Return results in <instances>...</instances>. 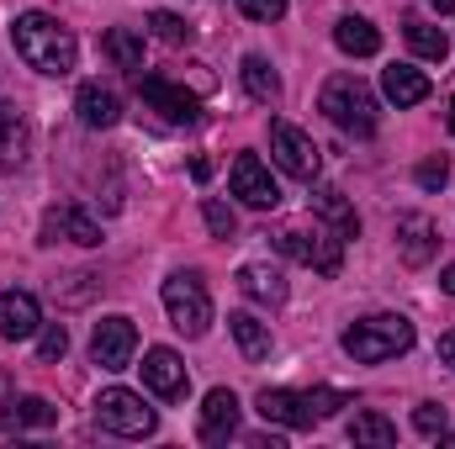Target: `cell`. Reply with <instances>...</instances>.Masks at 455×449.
<instances>
[{
    "label": "cell",
    "mask_w": 455,
    "mask_h": 449,
    "mask_svg": "<svg viewBox=\"0 0 455 449\" xmlns=\"http://www.w3.org/2000/svg\"><path fill=\"white\" fill-rule=\"evenodd\" d=\"M11 37H16V53H21L37 75H69L75 59H80L75 32H69L59 16H48V11H21V16L11 21Z\"/></svg>",
    "instance_id": "obj_1"
},
{
    "label": "cell",
    "mask_w": 455,
    "mask_h": 449,
    "mask_svg": "<svg viewBox=\"0 0 455 449\" xmlns=\"http://www.w3.org/2000/svg\"><path fill=\"white\" fill-rule=\"evenodd\" d=\"M339 343L355 365H381V359H397V354L413 349V323H408L403 312H376V318L344 328Z\"/></svg>",
    "instance_id": "obj_2"
},
{
    "label": "cell",
    "mask_w": 455,
    "mask_h": 449,
    "mask_svg": "<svg viewBox=\"0 0 455 449\" xmlns=\"http://www.w3.org/2000/svg\"><path fill=\"white\" fill-rule=\"evenodd\" d=\"M318 112L329 116L339 132H355V138H371V132H376V122H381V106H376L371 85H365V80H355V75H334V80L323 85Z\"/></svg>",
    "instance_id": "obj_3"
},
{
    "label": "cell",
    "mask_w": 455,
    "mask_h": 449,
    "mask_svg": "<svg viewBox=\"0 0 455 449\" xmlns=\"http://www.w3.org/2000/svg\"><path fill=\"white\" fill-rule=\"evenodd\" d=\"M164 312L170 323L180 328L186 338H202L212 328V296H207V280L196 270H175L164 280Z\"/></svg>",
    "instance_id": "obj_4"
},
{
    "label": "cell",
    "mask_w": 455,
    "mask_h": 449,
    "mask_svg": "<svg viewBox=\"0 0 455 449\" xmlns=\"http://www.w3.org/2000/svg\"><path fill=\"white\" fill-rule=\"evenodd\" d=\"M275 248L297 264H313L318 275H339V259H344V238L329 232V227H281L275 232Z\"/></svg>",
    "instance_id": "obj_5"
},
{
    "label": "cell",
    "mask_w": 455,
    "mask_h": 449,
    "mask_svg": "<svg viewBox=\"0 0 455 449\" xmlns=\"http://www.w3.org/2000/svg\"><path fill=\"white\" fill-rule=\"evenodd\" d=\"M96 423H101L107 434H122V439H143V434L159 429L154 407H148L138 391H127V386H107V391L96 397Z\"/></svg>",
    "instance_id": "obj_6"
},
{
    "label": "cell",
    "mask_w": 455,
    "mask_h": 449,
    "mask_svg": "<svg viewBox=\"0 0 455 449\" xmlns=\"http://www.w3.org/2000/svg\"><path fill=\"white\" fill-rule=\"evenodd\" d=\"M132 85H138V96L148 101V112H159L164 122H175V127H196V122H202V101H196L186 85H175V80H164V75H154V69H132Z\"/></svg>",
    "instance_id": "obj_7"
},
{
    "label": "cell",
    "mask_w": 455,
    "mask_h": 449,
    "mask_svg": "<svg viewBox=\"0 0 455 449\" xmlns=\"http://www.w3.org/2000/svg\"><path fill=\"white\" fill-rule=\"evenodd\" d=\"M270 154H275V164L291 175V180H318V164H323V154H318V143L302 132V127H291V122H270Z\"/></svg>",
    "instance_id": "obj_8"
},
{
    "label": "cell",
    "mask_w": 455,
    "mask_h": 449,
    "mask_svg": "<svg viewBox=\"0 0 455 449\" xmlns=\"http://www.w3.org/2000/svg\"><path fill=\"white\" fill-rule=\"evenodd\" d=\"M228 180H233V196H238L243 207H254V212H270V207H281V185L270 180V169L259 164V154H238Z\"/></svg>",
    "instance_id": "obj_9"
},
{
    "label": "cell",
    "mask_w": 455,
    "mask_h": 449,
    "mask_svg": "<svg viewBox=\"0 0 455 449\" xmlns=\"http://www.w3.org/2000/svg\"><path fill=\"white\" fill-rule=\"evenodd\" d=\"M132 354H138V328H132V318H101L96 334H91V359H96L101 370H127Z\"/></svg>",
    "instance_id": "obj_10"
},
{
    "label": "cell",
    "mask_w": 455,
    "mask_h": 449,
    "mask_svg": "<svg viewBox=\"0 0 455 449\" xmlns=\"http://www.w3.org/2000/svg\"><path fill=\"white\" fill-rule=\"evenodd\" d=\"M254 407L275 429H313V423H323L318 407H313V391H259Z\"/></svg>",
    "instance_id": "obj_11"
},
{
    "label": "cell",
    "mask_w": 455,
    "mask_h": 449,
    "mask_svg": "<svg viewBox=\"0 0 455 449\" xmlns=\"http://www.w3.org/2000/svg\"><path fill=\"white\" fill-rule=\"evenodd\" d=\"M143 386H148L154 397H164V402H180L186 386H191L186 359H180L175 349H148V354H143Z\"/></svg>",
    "instance_id": "obj_12"
},
{
    "label": "cell",
    "mask_w": 455,
    "mask_h": 449,
    "mask_svg": "<svg viewBox=\"0 0 455 449\" xmlns=\"http://www.w3.org/2000/svg\"><path fill=\"white\" fill-rule=\"evenodd\" d=\"M59 238H69V243H80V248H96V243H101V223H96L91 212H80V207H48V217H43V243H59Z\"/></svg>",
    "instance_id": "obj_13"
},
{
    "label": "cell",
    "mask_w": 455,
    "mask_h": 449,
    "mask_svg": "<svg viewBox=\"0 0 455 449\" xmlns=\"http://www.w3.org/2000/svg\"><path fill=\"white\" fill-rule=\"evenodd\" d=\"M43 328V307L32 291H0V338H37Z\"/></svg>",
    "instance_id": "obj_14"
},
{
    "label": "cell",
    "mask_w": 455,
    "mask_h": 449,
    "mask_svg": "<svg viewBox=\"0 0 455 449\" xmlns=\"http://www.w3.org/2000/svg\"><path fill=\"white\" fill-rule=\"evenodd\" d=\"M397 248H403V259L419 270V264L435 259V248H440V227L429 223L424 212H403V217H397Z\"/></svg>",
    "instance_id": "obj_15"
},
{
    "label": "cell",
    "mask_w": 455,
    "mask_h": 449,
    "mask_svg": "<svg viewBox=\"0 0 455 449\" xmlns=\"http://www.w3.org/2000/svg\"><path fill=\"white\" fill-rule=\"evenodd\" d=\"M233 434H238V397L218 386L202 402V445H228Z\"/></svg>",
    "instance_id": "obj_16"
},
{
    "label": "cell",
    "mask_w": 455,
    "mask_h": 449,
    "mask_svg": "<svg viewBox=\"0 0 455 449\" xmlns=\"http://www.w3.org/2000/svg\"><path fill=\"white\" fill-rule=\"evenodd\" d=\"M75 112H80V122L91 127V132H107V127H116L122 122V101H116L107 85H80V96H75Z\"/></svg>",
    "instance_id": "obj_17"
},
{
    "label": "cell",
    "mask_w": 455,
    "mask_h": 449,
    "mask_svg": "<svg viewBox=\"0 0 455 449\" xmlns=\"http://www.w3.org/2000/svg\"><path fill=\"white\" fill-rule=\"evenodd\" d=\"M238 291L249 302H265V307H281L286 302V275L275 264H243L238 270Z\"/></svg>",
    "instance_id": "obj_18"
},
{
    "label": "cell",
    "mask_w": 455,
    "mask_h": 449,
    "mask_svg": "<svg viewBox=\"0 0 455 449\" xmlns=\"http://www.w3.org/2000/svg\"><path fill=\"white\" fill-rule=\"evenodd\" d=\"M381 91H387V101H397V106H419V101L429 96V80H424L413 64H387V69H381Z\"/></svg>",
    "instance_id": "obj_19"
},
{
    "label": "cell",
    "mask_w": 455,
    "mask_h": 449,
    "mask_svg": "<svg viewBox=\"0 0 455 449\" xmlns=\"http://www.w3.org/2000/svg\"><path fill=\"white\" fill-rule=\"evenodd\" d=\"M53 423H59V407L43 397H21L0 407V429H53Z\"/></svg>",
    "instance_id": "obj_20"
},
{
    "label": "cell",
    "mask_w": 455,
    "mask_h": 449,
    "mask_svg": "<svg viewBox=\"0 0 455 449\" xmlns=\"http://www.w3.org/2000/svg\"><path fill=\"white\" fill-rule=\"evenodd\" d=\"M313 212H318V217H329L344 243H349V238H360V217H355V207L344 201V191H334V185H318V191H313Z\"/></svg>",
    "instance_id": "obj_21"
},
{
    "label": "cell",
    "mask_w": 455,
    "mask_h": 449,
    "mask_svg": "<svg viewBox=\"0 0 455 449\" xmlns=\"http://www.w3.org/2000/svg\"><path fill=\"white\" fill-rule=\"evenodd\" d=\"M238 80H243V91H249L254 101H265V106H275V101H281V75L270 69V59L249 53V59L238 64Z\"/></svg>",
    "instance_id": "obj_22"
},
{
    "label": "cell",
    "mask_w": 455,
    "mask_h": 449,
    "mask_svg": "<svg viewBox=\"0 0 455 449\" xmlns=\"http://www.w3.org/2000/svg\"><path fill=\"white\" fill-rule=\"evenodd\" d=\"M334 43H339V53H349V59H371L381 48V32L365 16H344L339 27H334Z\"/></svg>",
    "instance_id": "obj_23"
},
{
    "label": "cell",
    "mask_w": 455,
    "mask_h": 449,
    "mask_svg": "<svg viewBox=\"0 0 455 449\" xmlns=\"http://www.w3.org/2000/svg\"><path fill=\"white\" fill-rule=\"evenodd\" d=\"M403 32H408V48H413L419 59H429V64H445V59H451V37H445L440 27H429V21H419V16H413Z\"/></svg>",
    "instance_id": "obj_24"
},
{
    "label": "cell",
    "mask_w": 455,
    "mask_h": 449,
    "mask_svg": "<svg viewBox=\"0 0 455 449\" xmlns=\"http://www.w3.org/2000/svg\"><path fill=\"white\" fill-rule=\"evenodd\" d=\"M21 148H27V122L16 116V106L0 101V169H16Z\"/></svg>",
    "instance_id": "obj_25"
},
{
    "label": "cell",
    "mask_w": 455,
    "mask_h": 449,
    "mask_svg": "<svg viewBox=\"0 0 455 449\" xmlns=\"http://www.w3.org/2000/svg\"><path fill=\"white\" fill-rule=\"evenodd\" d=\"M228 328H233L238 349H243L249 359H265V354H270V328H265L254 312H233V318H228Z\"/></svg>",
    "instance_id": "obj_26"
},
{
    "label": "cell",
    "mask_w": 455,
    "mask_h": 449,
    "mask_svg": "<svg viewBox=\"0 0 455 449\" xmlns=\"http://www.w3.org/2000/svg\"><path fill=\"white\" fill-rule=\"evenodd\" d=\"M101 48H107V59H112L116 69H143V37H138V32L112 27V32L101 37Z\"/></svg>",
    "instance_id": "obj_27"
},
{
    "label": "cell",
    "mask_w": 455,
    "mask_h": 449,
    "mask_svg": "<svg viewBox=\"0 0 455 449\" xmlns=\"http://www.w3.org/2000/svg\"><path fill=\"white\" fill-rule=\"evenodd\" d=\"M349 439L355 445H397V423H387L381 413H355V423H349Z\"/></svg>",
    "instance_id": "obj_28"
},
{
    "label": "cell",
    "mask_w": 455,
    "mask_h": 449,
    "mask_svg": "<svg viewBox=\"0 0 455 449\" xmlns=\"http://www.w3.org/2000/svg\"><path fill=\"white\" fill-rule=\"evenodd\" d=\"M148 27H154V37H159V43H170V48L191 43V27H186L175 11H154V16H148Z\"/></svg>",
    "instance_id": "obj_29"
},
{
    "label": "cell",
    "mask_w": 455,
    "mask_h": 449,
    "mask_svg": "<svg viewBox=\"0 0 455 449\" xmlns=\"http://www.w3.org/2000/svg\"><path fill=\"white\" fill-rule=\"evenodd\" d=\"M64 349H69V334H64V323H43V328H37V359H43V365L64 359Z\"/></svg>",
    "instance_id": "obj_30"
},
{
    "label": "cell",
    "mask_w": 455,
    "mask_h": 449,
    "mask_svg": "<svg viewBox=\"0 0 455 449\" xmlns=\"http://www.w3.org/2000/svg\"><path fill=\"white\" fill-rule=\"evenodd\" d=\"M202 217L212 227V238H233V232H238V217H233V207H223V201H207Z\"/></svg>",
    "instance_id": "obj_31"
},
{
    "label": "cell",
    "mask_w": 455,
    "mask_h": 449,
    "mask_svg": "<svg viewBox=\"0 0 455 449\" xmlns=\"http://www.w3.org/2000/svg\"><path fill=\"white\" fill-rule=\"evenodd\" d=\"M413 429H419L424 439H440V434H445V407H440V402H424V407L413 413Z\"/></svg>",
    "instance_id": "obj_32"
},
{
    "label": "cell",
    "mask_w": 455,
    "mask_h": 449,
    "mask_svg": "<svg viewBox=\"0 0 455 449\" xmlns=\"http://www.w3.org/2000/svg\"><path fill=\"white\" fill-rule=\"evenodd\" d=\"M238 11L249 21H281L286 16V0H238Z\"/></svg>",
    "instance_id": "obj_33"
},
{
    "label": "cell",
    "mask_w": 455,
    "mask_h": 449,
    "mask_svg": "<svg viewBox=\"0 0 455 449\" xmlns=\"http://www.w3.org/2000/svg\"><path fill=\"white\" fill-rule=\"evenodd\" d=\"M445 180H451V164H445V159H440V154H435V159H424V164H419V185H424V191H440V185H445Z\"/></svg>",
    "instance_id": "obj_34"
},
{
    "label": "cell",
    "mask_w": 455,
    "mask_h": 449,
    "mask_svg": "<svg viewBox=\"0 0 455 449\" xmlns=\"http://www.w3.org/2000/svg\"><path fill=\"white\" fill-rule=\"evenodd\" d=\"M440 359H445V365L455 370V328H451L445 338H440Z\"/></svg>",
    "instance_id": "obj_35"
},
{
    "label": "cell",
    "mask_w": 455,
    "mask_h": 449,
    "mask_svg": "<svg viewBox=\"0 0 455 449\" xmlns=\"http://www.w3.org/2000/svg\"><path fill=\"white\" fill-rule=\"evenodd\" d=\"M440 291H445V296H455V264L445 270V275H440Z\"/></svg>",
    "instance_id": "obj_36"
},
{
    "label": "cell",
    "mask_w": 455,
    "mask_h": 449,
    "mask_svg": "<svg viewBox=\"0 0 455 449\" xmlns=\"http://www.w3.org/2000/svg\"><path fill=\"white\" fill-rule=\"evenodd\" d=\"M429 5H435V11H445V16L455 11V0H429Z\"/></svg>",
    "instance_id": "obj_37"
},
{
    "label": "cell",
    "mask_w": 455,
    "mask_h": 449,
    "mask_svg": "<svg viewBox=\"0 0 455 449\" xmlns=\"http://www.w3.org/2000/svg\"><path fill=\"white\" fill-rule=\"evenodd\" d=\"M451 127H455V101H451Z\"/></svg>",
    "instance_id": "obj_38"
}]
</instances>
